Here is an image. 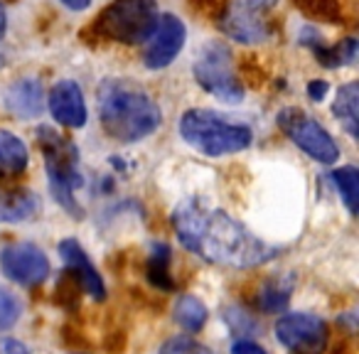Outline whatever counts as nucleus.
I'll use <instances>...</instances> for the list:
<instances>
[{
  "mask_svg": "<svg viewBox=\"0 0 359 354\" xmlns=\"http://www.w3.org/2000/svg\"><path fill=\"white\" fill-rule=\"evenodd\" d=\"M332 114L339 118V123L344 125V130H347L352 138H357L359 130V86L354 84V81H349V84H342L337 91V96H334V104H332Z\"/></svg>",
  "mask_w": 359,
  "mask_h": 354,
  "instance_id": "obj_17",
  "label": "nucleus"
},
{
  "mask_svg": "<svg viewBox=\"0 0 359 354\" xmlns=\"http://www.w3.org/2000/svg\"><path fill=\"white\" fill-rule=\"evenodd\" d=\"M20 313H22V305L11 290L0 288V332H6L11 329L13 325L20 320Z\"/></svg>",
  "mask_w": 359,
  "mask_h": 354,
  "instance_id": "obj_23",
  "label": "nucleus"
},
{
  "mask_svg": "<svg viewBox=\"0 0 359 354\" xmlns=\"http://www.w3.org/2000/svg\"><path fill=\"white\" fill-rule=\"evenodd\" d=\"M0 268L18 285L32 288L50 275V261L40 246L18 241V244H11L0 251Z\"/></svg>",
  "mask_w": 359,
  "mask_h": 354,
  "instance_id": "obj_10",
  "label": "nucleus"
},
{
  "mask_svg": "<svg viewBox=\"0 0 359 354\" xmlns=\"http://www.w3.org/2000/svg\"><path fill=\"white\" fill-rule=\"evenodd\" d=\"M60 256L67 266V273H72L76 278V283L81 285L86 295H91L94 300L106 298V285L104 278L99 275V271L94 268V264L89 261L86 251L79 246L76 239H65L60 244Z\"/></svg>",
  "mask_w": 359,
  "mask_h": 354,
  "instance_id": "obj_13",
  "label": "nucleus"
},
{
  "mask_svg": "<svg viewBox=\"0 0 359 354\" xmlns=\"http://www.w3.org/2000/svg\"><path fill=\"white\" fill-rule=\"evenodd\" d=\"M332 185L337 187L339 197L347 205L349 215H357V205H359V170L352 168V165H344V168L334 170L330 175Z\"/></svg>",
  "mask_w": 359,
  "mask_h": 354,
  "instance_id": "obj_21",
  "label": "nucleus"
},
{
  "mask_svg": "<svg viewBox=\"0 0 359 354\" xmlns=\"http://www.w3.org/2000/svg\"><path fill=\"white\" fill-rule=\"evenodd\" d=\"M278 125L303 153H308L313 160L323 165H332L339 158V148L334 138L305 111L288 106L278 114Z\"/></svg>",
  "mask_w": 359,
  "mask_h": 354,
  "instance_id": "obj_7",
  "label": "nucleus"
},
{
  "mask_svg": "<svg viewBox=\"0 0 359 354\" xmlns=\"http://www.w3.org/2000/svg\"><path fill=\"white\" fill-rule=\"evenodd\" d=\"M6 27H8V20H6V8L0 6V40L6 35Z\"/></svg>",
  "mask_w": 359,
  "mask_h": 354,
  "instance_id": "obj_29",
  "label": "nucleus"
},
{
  "mask_svg": "<svg viewBox=\"0 0 359 354\" xmlns=\"http://www.w3.org/2000/svg\"><path fill=\"white\" fill-rule=\"evenodd\" d=\"M0 354H30V349L13 337H0Z\"/></svg>",
  "mask_w": 359,
  "mask_h": 354,
  "instance_id": "obj_26",
  "label": "nucleus"
},
{
  "mask_svg": "<svg viewBox=\"0 0 359 354\" xmlns=\"http://www.w3.org/2000/svg\"><path fill=\"white\" fill-rule=\"evenodd\" d=\"M295 6L310 18H320L325 22H344L342 0H295Z\"/></svg>",
  "mask_w": 359,
  "mask_h": 354,
  "instance_id": "obj_22",
  "label": "nucleus"
},
{
  "mask_svg": "<svg viewBox=\"0 0 359 354\" xmlns=\"http://www.w3.org/2000/svg\"><path fill=\"white\" fill-rule=\"evenodd\" d=\"M187 30L182 25V20H177L175 15L165 13L160 15L158 27L150 35L148 47H145V67L148 69H163V67L172 64V60L180 55V50L185 47Z\"/></svg>",
  "mask_w": 359,
  "mask_h": 354,
  "instance_id": "obj_11",
  "label": "nucleus"
},
{
  "mask_svg": "<svg viewBox=\"0 0 359 354\" xmlns=\"http://www.w3.org/2000/svg\"><path fill=\"white\" fill-rule=\"evenodd\" d=\"M37 212V197L35 192L25 187H13V190H0V222L6 224H18Z\"/></svg>",
  "mask_w": 359,
  "mask_h": 354,
  "instance_id": "obj_15",
  "label": "nucleus"
},
{
  "mask_svg": "<svg viewBox=\"0 0 359 354\" xmlns=\"http://www.w3.org/2000/svg\"><path fill=\"white\" fill-rule=\"evenodd\" d=\"M96 109L106 135L118 143H138L155 133L163 121L153 96L133 79L109 76L96 89Z\"/></svg>",
  "mask_w": 359,
  "mask_h": 354,
  "instance_id": "obj_2",
  "label": "nucleus"
},
{
  "mask_svg": "<svg viewBox=\"0 0 359 354\" xmlns=\"http://www.w3.org/2000/svg\"><path fill=\"white\" fill-rule=\"evenodd\" d=\"M327 81H320V79H315V81H310L308 84V96L313 101H323L325 99V94H327Z\"/></svg>",
  "mask_w": 359,
  "mask_h": 354,
  "instance_id": "obj_27",
  "label": "nucleus"
},
{
  "mask_svg": "<svg viewBox=\"0 0 359 354\" xmlns=\"http://www.w3.org/2000/svg\"><path fill=\"white\" fill-rule=\"evenodd\" d=\"M3 101L15 118H37L45 109V91L37 79H18L6 89Z\"/></svg>",
  "mask_w": 359,
  "mask_h": 354,
  "instance_id": "obj_14",
  "label": "nucleus"
},
{
  "mask_svg": "<svg viewBox=\"0 0 359 354\" xmlns=\"http://www.w3.org/2000/svg\"><path fill=\"white\" fill-rule=\"evenodd\" d=\"M175 322L187 332H200L207 322V308L202 300H197L195 295H180L175 303Z\"/></svg>",
  "mask_w": 359,
  "mask_h": 354,
  "instance_id": "obj_18",
  "label": "nucleus"
},
{
  "mask_svg": "<svg viewBox=\"0 0 359 354\" xmlns=\"http://www.w3.org/2000/svg\"><path fill=\"white\" fill-rule=\"evenodd\" d=\"M231 354H266V349L259 347L256 342H251V339H236L231 344Z\"/></svg>",
  "mask_w": 359,
  "mask_h": 354,
  "instance_id": "obj_25",
  "label": "nucleus"
},
{
  "mask_svg": "<svg viewBox=\"0 0 359 354\" xmlns=\"http://www.w3.org/2000/svg\"><path fill=\"white\" fill-rule=\"evenodd\" d=\"M47 104H50V114L57 123L67 125V128H81L86 123L84 91L79 89L76 81L72 79L57 81L50 89Z\"/></svg>",
  "mask_w": 359,
  "mask_h": 354,
  "instance_id": "obj_12",
  "label": "nucleus"
},
{
  "mask_svg": "<svg viewBox=\"0 0 359 354\" xmlns=\"http://www.w3.org/2000/svg\"><path fill=\"white\" fill-rule=\"evenodd\" d=\"M195 79L207 94L224 104L244 101V84L234 69V57L224 42H207L195 60Z\"/></svg>",
  "mask_w": 359,
  "mask_h": 354,
  "instance_id": "obj_6",
  "label": "nucleus"
},
{
  "mask_svg": "<svg viewBox=\"0 0 359 354\" xmlns=\"http://www.w3.org/2000/svg\"><path fill=\"white\" fill-rule=\"evenodd\" d=\"M62 3H65L67 8H69V11H86V8H89V3L91 0H62Z\"/></svg>",
  "mask_w": 359,
  "mask_h": 354,
  "instance_id": "obj_28",
  "label": "nucleus"
},
{
  "mask_svg": "<svg viewBox=\"0 0 359 354\" xmlns=\"http://www.w3.org/2000/svg\"><path fill=\"white\" fill-rule=\"evenodd\" d=\"M327 337V325L318 315L288 313L276 322V339L293 354H323Z\"/></svg>",
  "mask_w": 359,
  "mask_h": 354,
  "instance_id": "obj_9",
  "label": "nucleus"
},
{
  "mask_svg": "<svg viewBox=\"0 0 359 354\" xmlns=\"http://www.w3.org/2000/svg\"><path fill=\"white\" fill-rule=\"evenodd\" d=\"M290 290H293V283L288 278H271L261 285L256 303H259V308L264 313H280L288 305Z\"/></svg>",
  "mask_w": 359,
  "mask_h": 354,
  "instance_id": "obj_20",
  "label": "nucleus"
},
{
  "mask_svg": "<svg viewBox=\"0 0 359 354\" xmlns=\"http://www.w3.org/2000/svg\"><path fill=\"white\" fill-rule=\"evenodd\" d=\"M172 226L185 249L217 266L251 268L273 254L244 224L226 212L207 205L202 197L180 202L172 212Z\"/></svg>",
  "mask_w": 359,
  "mask_h": 354,
  "instance_id": "obj_1",
  "label": "nucleus"
},
{
  "mask_svg": "<svg viewBox=\"0 0 359 354\" xmlns=\"http://www.w3.org/2000/svg\"><path fill=\"white\" fill-rule=\"evenodd\" d=\"M264 3H266V6H269V3H273V0H264Z\"/></svg>",
  "mask_w": 359,
  "mask_h": 354,
  "instance_id": "obj_30",
  "label": "nucleus"
},
{
  "mask_svg": "<svg viewBox=\"0 0 359 354\" xmlns=\"http://www.w3.org/2000/svg\"><path fill=\"white\" fill-rule=\"evenodd\" d=\"M37 145L45 155V168L50 175V190L55 200L69 212L72 217L79 219L81 207L76 202V190L84 185L79 170V150L69 138L57 133L50 125L37 128Z\"/></svg>",
  "mask_w": 359,
  "mask_h": 354,
  "instance_id": "obj_4",
  "label": "nucleus"
},
{
  "mask_svg": "<svg viewBox=\"0 0 359 354\" xmlns=\"http://www.w3.org/2000/svg\"><path fill=\"white\" fill-rule=\"evenodd\" d=\"M158 354H215L210 347L195 342L192 337H172L160 347Z\"/></svg>",
  "mask_w": 359,
  "mask_h": 354,
  "instance_id": "obj_24",
  "label": "nucleus"
},
{
  "mask_svg": "<svg viewBox=\"0 0 359 354\" xmlns=\"http://www.w3.org/2000/svg\"><path fill=\"white\" fill-rule=\"evenodd\" d=\"M158 20L155 0H114L94 20V32L109 42L143 45L155 32Z\"/></svg>",
  "mask_w": 359,
  "mask_h": 354,
  "instance_id": "obj_5",
  "label": "nucleus"
},
{
  "mask_svg": "<svg viewBox=\"0 0 359 354\" xmlns=\"http://www.w3.org/2000/svg\"><path fill=\"white\" fill-rule=\"evenodd\" d=\"M177 130L187 145H192L197 153L210 155V158L241 153L249 148L251 138H254L249 125L234 123L226 116L210 109L185 111L177 123Z\"/></svg>",
  "mask_w": 359,
  "mask_h": 354,
  "instance_id": "obj_3",
  "label": "nucleus"
},
{
  "mask_svg": "<svg viewBox=\"0 0 359 354\" xmlns=\"http://www.w3.org/2000/svg\"><path fill=\"white\" fill-rule=\"evenodd\" d=\"M27 148L15 133L0 130V180H15L27 170Z\"/></svg>",
  "mask_w": 359,
  "mask_h": 354,
  "instance_id": "obj_16",
  "label": "nucleus"
},
{
  "mask_svg": "<svg viewBox=\"0 0 359 354\" xmlns=\"http://www.w3.org/2000/svg\"><path fill=\"white\" fill-rule=\"evenodd\" d=\"M145 275L148 280L160 290H172L175 280L170 273V249L165 244H155L150 251L148 261H145Z\"/></svg>",
  "mask_w": 359,
  "mask_h": 354,
  "instance_id": "obj_19",
  "label": "nucleus"
},
{
  "mask_svg": "<svg viewBox=\"0 0 359 354\" xmlns=\"http://www.w3.org/2000/svg\"><path fill=\"white\" fill-rule=\"evenodd\" d=\"M219 30L241 45L269 40L271 20L264 0H231L219 15Z\"/></svg>",
  "mask_w": 359,
  "mask_h": 354,
  "instance_id": "obj_8",
  "label": "nucleus"
}]
</instances>
